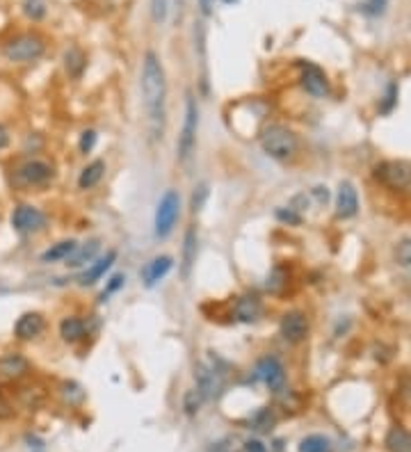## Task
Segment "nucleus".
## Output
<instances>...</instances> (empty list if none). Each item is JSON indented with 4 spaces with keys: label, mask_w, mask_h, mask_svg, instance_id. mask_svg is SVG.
<instances>
[{
    "label": "nucleus",
    "mask_w": 411,
    "mask_h": 452,
    "mask_svg": "<svg viewBox=\"0 0 411 452\" xmlns=\"http://www.w3.org/2000/svg\"><path fill=\"white\" fill-rule=\"evenodd\" d=\"M142 103H144L146 121L151 128L153 140H162L165 133V114H167V76L160 57L153 50H146L142 62Z\"/></svg>",
    "instance_id": "f257e3e1"
},
{
    "label": "nucleus",
    "mask_w": 411,
    "mask_h": 452,
    "mask_svg": "<svg viewBox=\"0 0 411 452\" xmlns=\"http://www.w3.org/2000/svg\"><path fill=\"white\" fill-rule=\"evenodd\" d=\"M260 149H263L265 155L274 158V160H288L300 149V140H297V135L290 128L272 124L260 133Z\"/></svg>",
    "instance_id": "f03ea898"
},
{
    "label": "nucleus",
    "mask_w": 411,
    "mask_h": 452,
    "mask_svg": "<svg viewBox=\"0 0 411 452\" xmlns=\"http://www.w3.org/2000/svg\"><path fill=\"white\" fill-rule=\"evenodd\" d=\"M197 131H199V105H197V98H195L192 92H188V96H186V117H183V128H181V135H179V144H176L181 164H188L190 158L195 155Z\"/></svg>",
    "instance_id": "7ed1b4c3"
},
{
    "label": "nucleus",
    "mask_w": 411,
    "mask_h": 452,
    "mask_svg": "<svg viewBox=\"0 0 411 452\" xmlns=\"http://www.w3.org/2000/svg\"><path fill=\"white\" fill-rule=\"evenodd\" d=\"M46 50V41L39 37V34H32V32H25V34H19V37L10 39L3 48V55L7 57L10 62H16V64H30L34 60H39Z\"/></svg>",
    "instance_id": "20e7f679"
},
{
    "label": "nucleus",
    "mask_w": 411,
    "mask_h": 452,
    "mask_svg": "<svg viewBox=\"0 0 411 452\" xmlns=\"http://www.w3.org/2000/svg\"><path fill=\"white\" fill-rule=\"evenodd\" d=\"M181 217V195L176 190H167L160 197L158 208H155V238H169Z\"/></svg>",
    "instance_id": "39448f33"
},
{
    "label": "nucleus",
    "mask_w": 411,
    "mask_h": 452,
    "mask_svg": "<svg viewBox=\"0 0 411 452\" xmlns=\"http://www.w3.org/2000/svg\"><path fill=\"white\" fill-rule=\"evenodd\" d=\"M375 178L391 190H405L411 185V162L407 160H384L375 167Z\"/></svg>",
    "instance_id": "423d86ee"
},
{
    "label": "nucleus",
    "mask_w": 411,
    "mask_h": 452,
    "mask_svg": "<svg viewBox=\"0 0 411 452\" xmlns=\"http://www.w3.org/2000/svg\"><path fill=\"white\" fill-rule=\"evenodd\" d=\"M46 222H48L46 215L30 204H21L14 208V213H12V226H14V231H19L21 235H32V233L44 231Z\"/></svg>",
    "instance_id": "0eeeda50"
},
{
    "label": "nucleus",
    "mask_w": 411,
    "mask_h": 452,
    "mask_svg": "<svg viewBox=\"0 0 411 452\" xmlns=\"http://www.w3.org/2000/svg\"><path fill=\"white\" fill-rule=\"evenodd\" d=\"M256 379L263 382L272 393H279L286 386V368L276 356H263L256 363Z\"/></svg>",
    "instance_id": "6e6552de"
},
{
    "label": "nucleus",
    "mask_w": 411,
    "mask_h": 452,
    "mask_svg": "<svg viewBox=\"0 0 411 452\" xmlns=\"http://www.w3.org/2000/svg\"><path fill=\"white\" fill-rule=\"evenodd\" d=\"M53 178V167L44 160H27L16 169V183L25 188H37L46 185Z\"/></svg>",
    "instance_id": "1a4fd4ad"
},
{
    "label": "nucleus",
    "mask_w": 411,
    "mask_h": 452,
    "mask_svg": "<svg viewBox=\"0 0 411 452\" xmlns=\"http://www.w3.org/2000/svg\"><path fill=\"white\" fill-rule=\"evenodd\" d=\"M195 382H197V393L201 400H215L222 391V377L212 365L197 363L195 365Z\"/></svg>",
    "instance_id": "9d476101"
},
{
    "label": "nucleus",
    "mask_w": 411,
    "mask_h": 452,
    "mask_svg": "<svg viewBox=\"0 0 411 452\" xmlns=\"http://www.w3.org/2000/svg\"><path fill=\"white\" fill-rule=\"evenodd\" d=\"M302 87L313 98H322L329 92V80L324 71L315 67L313 62H302Z\"/></svg>",
    "instance_id": "9b49d317"
},
{
    "label": "nucleus",
    "mask_w": 411,
    "mask_h": 452,
    "mask_svg": "<svg viewBox=\"0 0 411 452\" xmlns=\"http://www.w3.org/2000/svg\"><path fill=\"white\" fill-rule=\"evenodd\" d=\"M279 332L283 341L288 343H302L309 336V320L302 311H288L279 322Z\"/></svg>",
    "instance_id": "f8f14e48"
},
{
    "label": "nucleus",
    "mask_w": 411,
    "mask_h": 452,
    "mask_svg": "<svg viewBox=\"0 0 411 452\" xmlns=\"http://www.w3.org/2000/svg\"><path fill=\"white\" fill-rule=\"evenodd\" d=\"M174 268V258L172 256H155L146 263V268L142 270V281H144L146 288H153L155 283L162 281L169 272Z\"/></svg>",
    "instance_id": "ddd939ff"
},
{
    "label": "nucleus",
    "mask_w": 411,
    "mask_h": 452,
    "mask_svg": "<svg viewBox=\"0 0 411 452\" xmlns=\"http://www.w3.org/2000/svg\"><path fill=\"white\" fill-rule=\"evenodd\" d=\"M44 327L46 322L39 313H23L16 320V325H14V336L19 341H34L37 336H41Z\"/></svg>",
    "instance_id": "4468645a"
},
{
    "label": "nucleus",
    "mask_w": 411,
    "mask_h": 452,
    "mask_svg": "<svg viewBox=\"0 0 411 452\" xmlns=\"http://www.w3.org/2000/svg\"><path fill=\"white\" fill-rule=\"evenodd\" d=\"M115 261H117V251L110 249L108 254L101 256V258H96V261L91 263L80 277H78V283H80V286H94L96 281H101V279L105 277V272H108L112 265H115Z\"/></svg>",
    "instance_id": "2eb2a0df"
},
{
    "label": "nucleus",
    "mask_w": 411,
    "mask_h": 452,
    "mask_svg": "<svg viewBox=\"0 0 411 452\" xmlns=\"http://www.w3.org/2000/svg\"><path fill=\"white\" fill-rule=\"evenodd\" d=\"M359 211V197H357V190L350 181L341 183L338 188V195H336V215L343 219H350L354 217Z\"/></svg>",
    "instance_id": "dca6fc26"
},
{
    "label": "nucleus",
    "mask_w": 411,
    "mask_h": 452,
    "mask_svg": "<svg viewBox=\"0 0 411 452\" xmlns=\"http://www.w3.org/2000/svg\"><path fill=\"white\" fill-rule=\"evenodd\" d=\"M260 301H258V297H254V295H243V297H238L236 299V306H233V315H236V320L238 322H256L258 318H260Z\"/></svg>",
    "instance_id": "f3484780"
},
{
    "label": "nucleus",
    "mask_w": 411,
    "mask_h": 452,
    "mask_svg": "<svg viewBox=\"0 0 411 452\" xmlns=\"http://www.w3.org/2000/svg\"><path fill=\"white\" fill-rule=\"evenodd\" d=\"M195 261H197V228L190 226L188 231H186V238H183V258H181L183 279L190 277Z\"/></svg>",
    "instance_id": "a211bd4d"
},
{
    "label": "nucleus",
    "mask_w": 411,
    "mask_h": 452,
    "mask_svg": "<svg viewBox=\"0 0 411 452\" xmlns=\"http://www.w3.org/2000/svg\"><path fill=\"white\" fill-rule=\"evenodd\" d=\"M103 176H105V162L103 160L89 162L87 167L80 171V176H78V188H80V190L96 188V185L103 181Z\"/></svg>",
    "instance_id": "6ab92c4d"
},
{
    "label": "nucleus",
    "mask_w": 411,
    "mask_h": 452,
    "mask_svg": "<svg viewBox=\"0 0 411 452\" xmlns=\"http://www.w3.org/2000/svg\"><path fill=\"white\" fill-rule=\"evenodd\" d=\"M98 249H101V242L98 240H89V242H85V245H78L74 254L67 258V265L69 268H82V265L94 261Z\"/></svg>",
    "instance_id": "aec40b11"
},
{
    "label": "nucleus",
    "mask_w": 411,
    "mask_h": 452,
    "mask_svg": "<svg viewBox=\"0 0 411 452\" xmlns=\"http://www.w3.org/2000/svg\"><path fill=\"white\" fill-rule=\"evenodd\" d=\"M87 334V327H85V320L82 318H76V315H69L60 322V336L65 343H78L85 338Z\"/></svg>",
    "instance_id": "412c9836"
},
{
    "label": "nucleus",
    "mask_w": 411,
    "mask_h": 452,
    "mask_svg": "<svg viewBox=\"0 0 411 452\" xmlns=\"http://www.w3.org/2000/svg\"><path fill=\"white\" fill-rule=\"evenodd\" d=\"M27 368H30V363L21 354H5L0 358V375L3 377H10V379L21 377V375H25Z\"/></svg>",
    "instance_id": "4be33fe9"
},
{
    "label": "nucleus",
    "mask_w": 411,
    "mask_h": 452,
    "mask_svg": "<svg viewBox=\"0 0 411 452\" xmlns=\"http://www.w3.org/2000/svg\"><path fill=\"white\" fill-rule=\"evenodd\" d=\"M78 247L76 240H60L55 245L48 247L44 254H41V263H60V261H67V258L74 254Z\"/></svg>",
    "instance_id": "5701e85b"
},
{
    "label": "nucleus",
    "mask_w": 411,
    "mask_h": 452,
    "mask_svg": "<svg viewBox=\"0 0 411 452\" xmlns=\"http://www.w3.org/2000/svg\"><path fill=\"white\" fill-rule=\"evenodd\" d=\"M65 67H67V74L71 78H80L85 67H87V57H85V53L80 48L71 46L65 53Z\"/></svg>",
    "instance_id": "b1692460"
},
{
    "label": "nucleus",
    "mask_w": 411,
    "mask_h": 452,
    "mask_svg": "<svg viewBox=\"0 0 411 452\" xmlns=\"http://www.w3.org/2000/svg\"><path fill=\"white\" fill-rule=\"evenodd\" d=\"M388 452H411V434L400 427H393L386 436Z\"/></svg>",
    "instance_id": "393cba45"
},
{
    "label": "nucleus",
    "mask_w": 411,
    "mask_h": 452,
    "mask_svg": "<svg viewBox=\"0 0 411 452\" xmlns=\"http://www.w3.org/2000/svg\"><path fill=\"white\" fill-rule=\"evenodd\" d=\"M300 452H329V441L320 434H311L307 439H302Z\"/></svg>",
    "instance_id": "a878e982"
},
{
    "label": "nucleus",
    "mask_w": 411,
    "mask_h": 452,
    "mask_svg": "<svg viewBox=\"0 0 411 452\" xmlns=\"http://www.w3.org/2000/svg\"><path fill=\"white\" fill-rule=\"evenodd\" d=\"M395 261H398L402 268L411 270V238L402 240L398 245V249H395Z\"/></svg>",
    "instance_id": "bb28decb"
},
{
    "label": "nucleus",
    "mask_w": 411,
    "mask_h": 452,
    "mask_svg": "<svg viewBox=\"0 0 411 452\" xmlns=\"http://www.w3.org/2000/svg\"><path fill=\"white\" fill-rule=\"evenodd\" d=\"M23 12H25L32 21H39V19H44V14H46V5L41 3V0H25Z\"/></svg>",
    "instance_id": "cd10ccee"
},
{
    "label": "nucleus",
    "mask_w": 411,
    "mask_h": 452,
    "mask_svg": "<svg viewBox=\"0 0 411 452\" xmlns=\"http://www.w3.org/2000/svg\"><path fill=\"white\" fill-rule=\"evenodd\" d=\"M201 396L197 391H188L186 393V398H183V409H186V413L188 416H195L197 411H199V407H201Z\"/></svg>",
    "instance_id": "c85d7f7f"
},
{
    "label": "nucleus",
    "mask_w": 411,
    "mask_h": 452,
    "mask_svg": "<svg viewBox=\"0 0 411 452\" xmlns=\"http://www.w3.org/2000/svg\"><path fill=\"white\" fill-rule=\"evenodd\" d=\"M169 12V0H151V17L155 23H162Z\"/></svg>",
    "instance_id": "c756f323"
},
{
    "label": "nucleus",
    "mask_w": 411,
    "mask_h": 452,
    "mask_svg": "<svg viewBox=\"0 0 411 452\" xmlns=\"http://www.w3.org/2000/svg\"><path fill=\"white\" fill-rule=\"evenodd\" d=\"M96 131H85L82 135H80V142H78V149H80V153H85L87 155L91 149H94V144H96Z\"/></svg>",
    "instance_id": "7c9ffc66"
},
{
    "label": "nucleus",
    "mask_w": 411,
    "mask_h": 452,
    "mask_svg": "<svg viewBox=\"0 0 411 452\" xmlns=\"http://www.w3.org/2000/svg\"><path fill=\"white\" fill-rule=\"evenodd\" d=\"M276 219L286 222V224H300V222H302V215L295 213L293 208H279V211H276Z\"/></svg>",
    "instance_id": "2f4dec72"
},
{
    "label": "nucleus",
    "mask_w": 411,
    "mask_h": 452,
    "mask_svg": "<svg viewBox=\"0 0 411 452\" xmlns=\"http://www.w3.org/2000/svg\"><path fill=\"white\" fill-rule=\"evenodd\" d=\"M254 425H256V429H260V432H270L274 425V418L270 416V411H260L256 418H254Z\"/></svg>",
    "instance_id": "473e14b6"
},
{
    "label": "nucleus",
    "mask_w": 411,
    "mask_h": 452,
    "mask_svg": "<svg viewBox=\"0 0 411 452\" xmlns=\"http://www.w3.org/2000/svg\"><path fill=\"white\" fill-rule=\"evenodd\" d=\"M124 283H126V275H115V277H112L110 283H108V288L101 292V301H105V297H110L112 292H117Z\"/></svg>",
    "instance_id": "72a5a7b5"
},
{
    "label": "nucleus",
    "mask_w": 411,
    "mask_h": 452,
    "mask_svg": "<svg viewBox=\"0 0 411 452\" xmlns=\"http://www.w3.org/2000/svg\"><path fill=\"white\" fill-rule=\"evenodd\" d=\"M206 197H208V188H206V185H199V188H197V192H195V197H192V211H195V213L201 211Z\"/></svg>",
    "instance_id": "f704fd0d"
},
{
    "label": "nucleus",
    "mask_w": 411,
    "mask_h": 452,
    "mask_svg": "<svg viewBox=\"0 0 411 452\" xmlns=\"http://www.w3.org/2000/svg\"><path fill=\"white\" fill-rule=\"evenodd\" d=\"M384 7H386V0H368L366 12L370 14V17H379V14L384 12Z\"/></svg>",
    "instance_id": "c9c22d12"
},
{
    "label": "nucleus",
    "mask_w": 411,
    "mask_h": 452,
    "mask_svg": "<svg viewBox=\"0 0 411 452\" xmlns=\"http://www.w3.org/2000/svg\"><path fill=\"white\" fill-rule=\"evenodd\" d=\"M395 96H398V85H388V94H386V105L381 107L384 112H388L395 103Z\"/></svg>",
    "instance_id": "e433bc0d"
},
{
    "label": "nucleus",
    "mask_w": 411,
    "mask_h": 452,
    "mask_svg": "<svg viewBox=\"0 0 411 452\" xmlns=\"http://www.w3.org/2000/svg\"><path fill=\"white\" fill-rule=\"evenodd\" d=\"M311 197H313L318 204H327V201H329V192H327V188H313V190H311Z\"/></svg>",
    "instance_id": "4c0bfd02"
},
{
    "label": "nucleus",
    "mask_w": 411,
    "mask_h": 452,
    "mask_svg": "<svg viewBox=\"0 0 411 452\" xmlns=\"http://www.w3.org/2000/svg\"><path fill=\"white\" fill-rule=\"evenodd\" d=\"M243 450H245V452H267V448H265V446H263V443H260V441H256V439L247 441Z\"/></svg>",
    "instance_id": "58836bf2"
},
{
    "label": "nucleus",
    "mask_w": 411,
    "mask_h": 452,
    "mask_svg": "<svg viewBox=\"0 0 411 452\" xmlns=\"http://www.w3.org/2000/svg\"><path fill=\"white\" fill-rule=\"evenodd\" d=\"M199 3V12L203 17H210L212 14V7H215V0H197Z\"/></svg>",
    "instance_id": "ea45409f"
},
{
    "label": "nucleus",
    "mask_w": 411,
    "mask_h": 452,
    "mask_svg": "<svg viewBox=\"0 0 411 452\" xmlns=\"http://www.w3.org/2000/svg\"><path fill=\"white\" fill-rule=\"evenodd\" d=\"M7 144H10V135H7V131H5V126L0 124V149H5Z\"/></svg>",
    "instance_id": "a19ab883"
},
{
    "label": "nucleus",
    "mask_w": 411,
    "mask_h": 452,
    "mask_svg": "<svg viewBox=\"0 0 411 452\" xmlns=\"http://www.w3.org/2000/svg\"><path fill=\"white\" fill-rule=\"evenodd\" d=\"M176 3H179V5L183 7V5H186V0H176Z\"/></svg>",
    "instance_id": "79ce46f5"
},
{
    "label": "nucleus",
    "mask_w": 411,
    "mask_h": 452,
    "mask_svg": "<svg viewBox=\"0 0 411 452\" xmlns=\"http://www.w3.org/2000/svg\"><path fill=\"white\" fill-rule=\"evenodd\" d=\"M224 3H236V0H224Z\"/></svg>",
    "instance_id": "37998d69"
},
{
    "label": "nucleus",
    "mask_w": 411,
    "mask_h": 452,
    "mask_svg": "<svg viewBox=\"0 0 411 452\" xmlns=\"http://www.w3.org/2000/svg\"><path fill=\"white\" fill-rule=\"evenodd\" d=\"M240 452H245V450H240Z\"/></svg>",
    "instance_id": "c03bdc74"
},
{
    "label": "nucleus",
    "mask_w": 411,
    "mask_h": 452,
    "mask_svg": "<svg viewBox=\"0 0 411 452\" xmlns=\"http://www.w3.org/2000/svg\"><path fill=\"white\" fill-rule=\"evenodd\" d=\"M409 188H411V185H409Z\"/></svg>",
    "instance_id": "a18cd8bd"
}]
</instances>
